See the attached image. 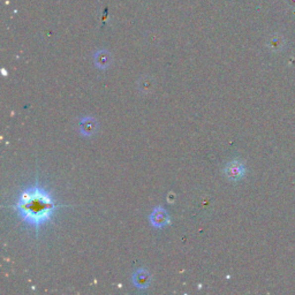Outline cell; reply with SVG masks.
Instances as JSON below:
<instances>
[{"mask_svg": "<svg viewBox=\"0 0 295 295\" xmlns=\"http://www.w3.org/2000/svg\"><path fill=\"white\" fill-rule=\"evenodd\" d=\"M96 129V122L94 120L91 119H88V120H84L82 122V133L85 135H90L95 131Z\"/></svg>", "mask_w": 295, "mask_h": 295, "instance_id": "cell-6", "label": "cell"}, {"mask_svg": "<svg viewBox=\"0 0 295 295\" xmlns=\"http://www.w3.org/2000/svg\"><path fill=\"white\" fill-rule=\"evenodd\" d=\"M151 224L156 227H164L169 223V215L163 208H157L150 216Z\"/></svg>", "mask_w": 295, "mask_h": 295, "instance_id": "cell-3", "label": "cell"}, {"mask_svg": "<svg viewBox=\"0 0 295 295\" xmlns=\"http://www.w3.org/2000/svg\"><path fill=\"white\" fill-rule=\"evenodd\" d=\"M16 208L28 224L38 227L50 219L56 204L45 190L33 187L21 194Z\"/></svg>", "mask_w": 295, "mask_h": 295, "instance_id": "cell-1", "label": "cell"}, {"mask_svg": "<svg viewBox=\"0 0 295 295\" xmlns=\"http://www.w3.org/2000/svg\"><path fill=\"white\" fill-rule=\"evenodd\" d=\"M149 280H150V277H149V275L144 270H140V271H137L134 276V283L137 287H148Z\"/></svg>", "mask_w": 295, "mask_h": 295, "instance_id": "cell-4", "label": "cell"}, {"mask_svg": "<svg viewBox=\"0 0 295 295\" xmlns=\"http://www.w3.org/2000/svg\"><path fill=\"white\" fill-rule=\"evenodd\" d=\"M225 176L229 177L230 180L236 181L242 179L244 177V173H246V168H244L242 163L234 161L232 163H230L229 165L225 168Z\"/></svg>", "mask_w": 295, "mask_h": 295, "instance_id": "cell-2", "label": "cell"}, {"mask_svg": "<svg viewBox=\"0 0 295 295\" xmlns=\"http://www.w3.org/2000/svg\"><path fill=\"white\" fill-rule=\"evenodd\" d=\"M96 63H97V66H99V67L109 66L110 56L104 51L97 53V55H96Z\"/></svg>", "mask_w": 295, "mask_h": 295, "instance_id": "cell-5", "label": "cell"}]
</instances>
